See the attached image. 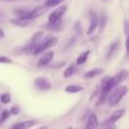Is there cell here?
Returning <instances> with one entry per match:
<instances>
[{
    "instance_id": "obj_1",
    "label": "cell",
    "mask_w": 129,
    "mask_h": 129,
    "mask_svg": "<svg viewBox=\"0 0 129 129\" xmlns=\"http://www.w3.org/2000/svg\"><path fill=\"white\" fill-rule=\"evenodd\" d=\"M128 92V87L127 86H118L113 92L109 93V105L110 107H114L117 105L121 100L123 99V96L127 94Z\"/></svg>"
},
{
    "instance_id": "obj_2",
    "label": "cell",
    "mask_w": 129,
    "mask_h": 129,
    "mask_svg": "<svg viewBox=\"0 0 129 129\" xmlns=\"http://www.w3.org/2000/svg\"><path fill=\"white\" fill-rule=\"evenodd\" d=\"M58 43V39L53 38V36H48L44 40H41L39 43L35 44V49H34L33 54H39L41 52H43L44 50H48L50 48L54 47V45Z\"/></svg>"
},
{
    "instance_id": "obj_3",
    "label": "cell",
    "mask_w": 129,
    "mask_h": 129,
    "mask_svg": "<svg viewBox=\"0 0 129 129\" xmlns=\"http://www.w3.org/2000/svg\"><path fill=\"white\" fill-rule=\"evenodd\" d=\"M116 86H118V85H117L116 80H114V77H109V76H107V77L102 80V83H101V94L108 96L109 93L111 92V89Z\"/></svg>"
},
{
    "instance_id": "obj_4",
    "label": "cell",
    "mask_w": 129,
    "mask_h": 129,
    "mask_svg": "<svg viewBox=\"0 0 129 129\" xmlns=\"http://www.w3.org/2000/svg\"><path fill=\"white\" fill-rule=\"evenodd\" d=\"M48 10V7L45 6H40V7H36V8L32 9L31 11H28V13L26 14V15L24 16V19H28V20H32V19H35V18L40 17V16H42L43 14H45Z\"/></svg>"
},
{
    "instance_id": "obj_5",
    "label": "cell",
    "mask_w": 129,
    "mask_h": 129,
    "mask_svg": "<svg viewBox=\"0 0 129 129\" xmlns=\"http://www.w3.org/2000/svg\"><path fill=\"white\" fill-rule=\"evenodd\" d=\"M34 86L40 91H48L51 88V82L45 77H38L34 79Z\"/></svg>"
},
{
    "instance_id": "obj_6",
    "label": "cell",
    "mask_w": 129,
    "mask_h": 129,
    "mask_svg": "<svg viewBox=\"0 0 129 129\" xmlns=\"http://www.w3.org/2000/svg\"><path fill=\"white\" fill-rule=\"evenodd\" d=\"M66 10H67V6H60L57 9H54V10L49 15V23H54L58 19H61L63 14L66 13Z\"/></svg>"
},
{
    "instance_id": "obj_7",
    "label": "cell",
    "mask_w": 129,
    "mask_h": 129,
    "mask_svg": "<svg viewBox=\"0 0 129 129\" xmlns=\"http://www.w3.org/2000/svg\"><path fill=\"white\" fill-rule=\"evenodd\" d=\"M98 22H99V18H98L96 13L95 11H92L91 13V23H89L88 29H87V35H92V34L95 32L96 27H98Z\"/></svg>"
},
{
    "instance_id": "obj_8",
    "label": "cell",
    "mask_w": 129,
    "mask_h": 129,
    "mask_svg": "<svg viewBox=\"0 0 129 129\" xmlns=\"http://www.w3.org/2000/svg\"><path fill=\"white\" fill-rule=\"evenodd\" d=\"M38 121L36 120H27V121H22V122H17L10 129H28L33 126L36 125Z\"/></svg>"
},
{
    "instance_id": "obj_9",
    "label": "cell",
    "mask_w": 129,
    "mask_h": 129,
    "mask_svg": "<svg viewBox=\"0 0 129 129\" xmlns=\"http://www.w3.org/2000/svg\"><path fill=\"white\" fill-rule=\"evenodd\" d=\"M53 59V52L52 51H49L47 53H44L38 61V66L39 67H43V66H47L50 61Z\"/></svg>"
},
{
    "instance_id": "obj_10",
    "label": "cell",
    "mask_w": 129,
    "mask_h": 129,
    "mask_svg": "<svg viewBox=\"0 0 129 129\" xmlns=\"http://www.w3.org/2000/svg\"><path fill=\"white\" fill-rule=\"evenodd\" d=\"M99 126V119L94 113H91L86 123V129H96Z\"/></svg>"
},
{
    "instance_id": "obj_11",
    "label": "cell",
    "mask_w": 129,
    "mask_h": 129,
    "mask_svg": "<svg viewBox=\"0 0 129 129\" xmlns=\"http://www.w3.org/2000/svg\"><path fill=\"white\" fill-rule=\"evenodd\" d=\"M127 77H128V70L127 69H122V70H120L114 76V80H116L117 85H119L122 82H125V80L127 79Z\"/></svg>"
},
{
    "instance_id": "obj_12",
    "label": "cell",
    "mask_w": 129,
    "mask_h": 129,
    "mask_svg": "<svg viewBox=\"0 0 129 129\" xmlns=\"http://www.w3.org/2000/svg\"><path fill=\"white\" fill-rule=\"evenodd\" d=\"M125 114V109H119V110H116V111L112 112L111 117L109 119V122L110 123H114L116 121H118L121 117Z\"/></svg>"
},
{
    "instance_id": "obj_13",
    "label": "cell",
    "mask_w": 129,
    "mask_h": 129,
    "mask_svg": "<svg viewBox=\"0 0 129 129\" xmlns=\"http://www.w3.org/2000/svg\"><path fill=\"white\" fill-rule=\"evenodd\" d=\"M102 74H103V69L94 68V69H92V70L85 73L84 74V77L86 78V79H89V78H94V77H96V76H99V75H102Z\"/></svg>"
},
{
    "instance_id": "obj_14",
    "label": "cell",
    "mask_w": 129,
    "mask_h": 129,
    "mask_svg": "<svg viewBox=\"0 0 129 129\" xmlns=\"http://www.w3.org/2000/svg\"><path fill=\"white\" fill-rule=\"evenodd\" d=\"M63 27V24L61 22V19H58L54 23H49L47 25V28L50 29V31H61Z\"/></svg>"
},
{
    "instance_id": "obj_15",
    "label": "cell",
    "mask_w": 129,
    "mask_h": 129,
    "mask_svg": "<svg viewBox=\"0 0 129 129\" xmlns=\"http://www.w3.org/2000/svg\"><path fill=\"white\" fill-rule=\"evenodd\" d=\"M10 22L13 23L14 25H16V26L25 27V26H27V25H29V22H31V20H28V19H24V18H19V17H17V18H15V19H11Z\"/></svg>"
},
{
    "instance_id": "obj_16",
    "label": "cell",
    "mask_w": 129,
    "mask_h": 129,
    "mask_svg": "<svg viewBox=\"0 0 129 129\" xmlns=\"http://www.w3.org/2000/svg\"><path fill=\"white\" fill-rule=\"evenodd\" d=\"M89 53H91V51H89V50H87V51H85V52H82V53L77 57L76 64H83V63L86 62V60H87V58H88Z\"/></svg>"
},
{
    "instance_id": "obj_17",
    "label": "cell",
    "mask_w": 129,
    "mask_h": 129,
    "mask_svg": "<svg viewBox=\"0 0 129 129\" xmlns=\"http://www.w3.org/2000/svg\"><path fill=\"white\" fill-rule=\"evenodd\" d=\"M83 89L84 88L80 85H68L64 88V92H67V93H78V92H82Z\"/></svg>"
},
{
    "instance_id": "obj_18",
    "label": "cell",
    "mask_w": 129,
    "mask_h": 129,
    "mask_svg": "<svg viewBox=\"0 0 129 129\" xmlns=\"http://www.w3.org/2000/svg\"><path fill=\"white\" fill-rule=\"evenodd\" d=\"M75 70H76V64L75 63H70L66 68V70L63 71V77L64 78H69L70 76H73L74 74H75Z\"/></svg>"
},
{
    "instance_id": "obj_19",
    "label": "cell",
    "mask_w": 129,
    "mask_h": 129,
    "mask_svg": "<svg viewBox=\"0 0 129 129\" xmlns=\"http://www.w3.org/2000/svg\"><path fill=\"white\" fill-rule=\"evenodd\" d=\"M118 48H119V42L112 43L111 47H110V49H109V51H108V53H107V58L108 59H111L112 57L114 56V53L118 51Z\"/></svg>"
},
{
    "instance_id": "obj_20",
    "label": "cell",
    "mask_w": 129,
    "mask_h": 129,
    "mask_svg": "<svg viewBox=\"0 0 129 129\" xmlns=\"http://www.w3.org/2000/svg\"><path fill=\"white\" fill-rule=\"evenodd\" d=\"M105 25H107V15H105V13H102L100 19H99V22H98V26H99V28H100V32H103Z\"/></svg>"
},
{
    "instance_id": "obj_21",
    "label": "cell",
    "mask_w": 129,
    "mask_h": 129,
    "mask_svg": "<svg viewBox=\"0 0 129 129\" xmlns=\"http://www.w3.org/2000/svg\"><path fill=\"white\" fill-rule=\"evenodd\" d=\"M43 32H38V33H35L33 35V38L31 39V43H34V44H36V43H39L41 40H42V38H43Z\"/></svg>"
},
{
    "instance_id": "obj_22",
    "label": "cell",
    "mask_w": 129,
    "mask_h": 129,
    "mask_svg": "<svg viewBox=\"0 0 129 129\" xmlns=\"http://www.w3.org/2000/svg\"><path fill=\"white\" fill-rule=\"evenodd\" d=\"M9 116H10V113H9L8 110H4V111L0 113V126H1L2 123L9 118Z\"/></svg>"
},
{
    "instance_id": "obj_23",
    "label": "cell",
    "mask_w": 129,
    "mask_h": 129,
    "mask_svg": "<svg viewBox=\"0 0 129 129\" xmlns=\"http://www.w3.org/2000/svg\"><path fill=\"white\" fill-rule=\"evenodd\" d=\"M0 100H1V102L4 103V104H8V103L10 102V100H11L10 94H9V93L1 94V96H0Z\"/></svg>"
},
{
    "instance_id": "obj_24",
    "label": "cell",
    "mask_w": 129,
    "mask_h": 129,
    "mask_svg": "<svg viewBox=\"0 0 129 129\" xmlns=\"http://www.w3.org/2000/svg\"><path fill=\"white\" fill-rule=\"evenodd\" d=\"M63 0H48L47 2H45V6L49 8V7H56L58 6V5H60L61 2H62Z\"/></svg>"
},
{
    "instance_id": "obj_25",
    "label": "cell",
    "mask_w": 129,
    "mask_h": 129,
    "mask_svg": "<svg viewBox=\"0 0 129 129\" xmlns=\"http://www.w3.org/2000/svg\"><path fill=\"white\" fill-rule=\"evenodd\" d=\"M9 113L13 114V116H17L18 113H20V108L18 105H13L11 109L9 110Z\"/></svg>"
},
{
    "instance_id": "obj_26",
    "label": "cell",
    "mask_w": 129,
    "mask_h": 129,
    "mask_svg": "<svg viewBox=\"0 0 129 129\" xmlns=\"http://www.w3.org/2000/svg\"><path fill=\"white\" fill-rule=\"evenodd\" d=\"M13 60L9 59L8 57H5V56H0V63H11Z\"/></svg>"
},
{
    "instance_id": "obj_27",
    "label": "cell",
    "mask_w": 129,
    "mask_h": 129,
    "mask_svg": "<svg viewBox=\"0 0 129 129\" xmlns=\"http://www.w3.org/2000/svg\"><path fill=\"white\" fill-rule=\"evenodd\" d=\"M128 22L127 20H125V35H126V38H128Z\"/></svg>"
},
{
    "instance_id": "obj_28",
    "label": "cell",
    "mask_w": 129,
    "mask_h": 129,
    "mask_svg": "<svg viewBox=\"0 0 129 129\" xmlns=\"http://www.w3.org/2000/svg\"><path fill=\"white\" fill-rule=\"evenodd\" d=\"M2 38H5V32H4V29L0 27V39H2Z\"/></svg>"
},
{
    "instance_id": "obj_29",
    "label": "cell",
    "mask_w": 129,
    "mask_h": 129,
    "mask_svg": "<svg viewBox=\"0 0 129 129\" xmlns=\"http://www.w3.org/2000/svg\"><path fill=\"white\" fill-rule=\"evenodd\" d=\"M108 129H118V128H117V126H116V125H113V123H111V126H110V127L108 128Z\"/></svg>"
},
{
    "instance_id": "obj_30",
    "label": "cell",
    "mask_w": 129,
    "mask_h": 129,
    "mask_svg": "<svg viewBox=\"0 0 129 129\" xmlns=\"http://www.w3.org/2000/svg\"><path fill=\"white\" fill-rule=\"evenodd\" d=\"M39 129H48V127H47V126H43V127H40Z\"/></svg>"
},
{
    "instance_id": "obj_31",
    "label": "cell",
    "mask_w": 129,
    "mask_h": 129,
    "mask_svg": "<svg viewBox=\"0 0 129 129\" xmlns=\"http://www.w3.org/2000/svg\"><path fill=\"white\" fill-rule=\"evenodd\" d=\"M66 129H73V128H71V127H68V128H66Z\"/></svg>"
},
{
    "instance_id": "obj_32",
    "label": "cell",
    "mask_w": 129,
    "mask_h": 129,
    "mask_svg": "<svg viewBox=\"0 0 129 129\" xmlns=\"http://www.w3.org/2000/svg\"><path fill=\"white\" fill-rule=\"evenodd\" d=\"M6 1H14V0H6Z\"/></svg>"
}]
</instances>
